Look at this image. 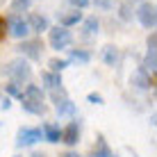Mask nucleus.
<instances>
[{
  "mask_svg": "<svg viewBox=\"0 0 157 157\" xmlns=\"http://www.w3.org/2000/svg\"><path fill=\"white\" fill-rule=\"evenodd\" d=\"M91 5H94L96 9H100V12H109V9L114 7V0H91Z\"/></svg>",
  "mask_w": 157,
  "mask_h": 157,
  "instance_id": "obj_23",
  "label": "nucleus"
},
{
  "mask_svg": "<svg viewBox=\"0 0 157 157\" xmlns=\"http://www.w3.org/2000/svg\"><path fill=\"white\" fill-rule=\"evenodd\" d=\"M16 50H18V55L23 59L36 62V59H41V55H43V43H41V39H23L16 46Z\"/></svg>",
  "mask_w": 157,
  "mask_h": 157,
  "instance_id": "obj_7",
  "label": "nucleus"
},
{
  "mask_svg": "<svg viewBox=\"0 0 157 157\" xmlns=\"http://www.w3.org/2000/svg\"><path fill=\"white\" fill-rule=\"evenodd\" d=\"M82 12L80 9H68V12H64L62 16H59V25L62 28H73V25H78V23H82Z\"/></svg>",
  "mask_w": 157,
  "mask_h": 157,
  "instance_id": "obj_13",
  "label": "nucleus"
},
{
  "mask_svg": "<svg viewBox=\"0 0 157 157\" xmlns=\"http://www.w3.org/2000/svg\"><path fill=\"white\" fill-rule=\"evenodd\" d=\"M48 43H50L52 50L62 52V50H68L73 43V34L68 28H62V25H55V28H48Z\"/></svg>",
  "mask_w": 157,
  "mask_h": 157,
  "instance_id": "obj_3",
  "label": "nucleus"
},
{
  "mask_svg": "<svg viewBox=\"0 0 157 157\" xmlns=\"http://www.w3.org/2000/svg\"><path fill=\"white\" fill-rule=\"evenodd\" d=\"M21 107L28 114H43L46 112V105H43V89L39 84H25L23 91L18 96Z\"/></svg>",
  "mask_w": 157,
  "mask_h": 157,
  "instance_id": "obj_1",
  "label": "nucleus"
},
{
  "mask_svg": "<svg viewBox=\"0 0 157 157\" xmlns=\"http://www.w3.org/2000/svg\"><path fill=\"white\" fill-rule=\"evenodd\" d=\"M62 141L66 144V146H78L80 141V123L78 121H71L66 128H62Z\"/></svg>",
  "mask_w": 157,
  "mask_h": 157,
  "instance_id": "obj_11",
  "label": "nucleus"
},
{
  "mask_svg": "<svg viewBox=\"0 0 157 157\" xmlns=\"http://www.w3.org/2000/svg\"><path fill=\"white\" fill-rule=\"evenodd\" d=\"M2 73L9 78V82H16V84H23L25 82V84H28L30 78H32V66H30L28 59L16 57V59H12V62L2 68Z\"/></svg>",
  "mask_w": 157,
  "mask_h": 157,
  "instance_id": "obj_2",
  "label": "nucleus"
},
{
  "mask_svg": "<svg viewBox=\"0 0 157 157\" xmlns=\"http://www.w3.org/2000/svg\"><path fill=\"white\" fill-rule=\"evenodd\" d=\"M68 66V59H50V62H48V71H52V73H62L64 68Z\"/></svg>",
  "mask_w": 157,
  "mask_h": 157,
  "instance_id": "obj_22",
  "label": "nucleus"
},
{
  "mask_svg": "<svg viewBox=\"0 0 157 157\" xmlns=\"http://www.w3.org/2000/svg\"><path fill=\"white\" fill-rule=\"evenodd\" d=\"M34 2V0H12V14H23V12H28L30 9V5Z\"/></svg>",
  "mask_w": 157,
  "mask_h": 157,
  "instance_id": "obj_21",
  "label": "nucleus"
},
{
  "mask_svg": "<svg viewBox=\"0 0 157 157\" xmlns=\"http://www.w3.org/2000/svg\"><path fill=\"white\" fill-rule=\"evenodd\" d=\"M41 137L46 139L48 144H59L62 141V128H59L57 123H43Z\"/></svg>",
  "mask_w": 157,
  "mask_h": 157,
  "instance_id": "obj_12",
  "label": "nucleus"
},
{
  "mask_svg": "<svg viewBox=\"0 0 157 157\" xmlns=\"http://www.w3.org/2000/svg\"><path fill=\"white\" fill-rule=\"evenodd\" d=\"M50 98L52 102H55V109H57V114L59 116H75V102L68 98V94H66V89L64 86H57V89H50Z\"/></svg>",
  "mask_w": 157,
  "mask_h": 157,
  "instance_id": "obj_4",
  "label": "nucleus"
},
{
  "mask_svg": "<svg viewBox=\"0 0 157 157\" xmlns=\"http://www.w3.org/2000/svg\"><path fill=\"white\" fill-rule=\"evenodd\" d=\"M5 89H7V94H9V96H16V98H18L21 91H23V86L16 84V82H9V84H5Z\"/></svg>",
  "mask_w": 157,
  "mask_h": 157,
  "instance_id": "obj_24",
  "label": "nucleus"
},
{
  "mask_svg": "<svg viewBox=\"0 0 157 157\" xmlns=\"http://www.w3.org/2000/svg\"><path fill=\"white\" fill-rule=\"evenodd\" d=\"M128 2H130V5H132V7H134V5H139V2H144V0H128Z\"/></svg>",
  "mask_w": 157,
  "mask_h": 157,
  "instance_id": "obj_31",
  "label": "nucleus"
},
{
  "mask_svg": "<svg viewBox=\"0 0 157 157\" xmlns=\"http://www.w3.org/2000/svg\"><path fill=\"white\" fill-rule=\"evenodd\" d=\"M116 12H118V18H121L123 23H130V21H132V16H134V7L128 2V0H123V2L118 5Z\"/></svg>",
  "mask_w": 157,
  "mask_h": 157,
  "instance_id": "obj_20",
  "label": "nucleus"
},
{
  "mask_svg": "<svg viewBox=\"0 0 157 157\" xmlns=\"http://www.w3.org/2000/svg\"><path fill=\"white\" fill-rule=\"evenodd\" d=\"M130 84H132L134 89H139V91H146V89H150V86H155V80L148 71L137 68V71L132 73V78H130Z\"/></svg>",
  "mask_w": 157,
  "mask_h": 157,
  "instance_id": "obj_9",
  "label": "nucleus"
},
{
  "mask_svg": "<svg viewBox=\"0 0 157 157\" xmlns=\"http://www.w3.org/2000/svg\"><path fill=\"white\" fill-rule=\"evenodd\" d=\"M41 82L46 84L48 89H57V86H62V73L46 71V73H41Z\"/></svg>",
  "mask_w": 157,
  "mask_h": 157,
  "instance_id": "obj_18",
  "label": "nucleus"
},
{
  "mask_svg": "<svg viewBox=\"0 0 157 157\" xmlns=\"http://www.w3.org/2000/svg\"><path fill=\"white\" fill-rule=\"evenodd\" d=\"M68 62L89 64V62H91V52L84 50V48H68Z\"/></svg>",
  "mask_w": 157,
  "mask_h": 157,
  "instance_id": "obj_16",
  "label": "nucleus"
},
{
  "mask_svg": "<svg viewBox=\"0 0 157 157\" xmlns=\"http://www.w3.org/2000/svg\"><path fill=\"white\" fill-rule=\"evenodd\" d=\"M86 100L94 102V105H102V102H105V98H102L100 94H89V96H86Z\"/></svg>",
  "mask_w": 157,
  "mask_h": 157,
  "instance_id": "obj_26",
  "label": "nucleus"
},
{
  "mask_svg": "<svg viewBox=\"0 0 157 157\" xmlns=\"http://www.w3.org/2000/svg\"><path fill=\"white\" fill-rule=\"evenodd\" d=\"M82 28H84L86 36H96L98 30H100V21L96 16H86V18H82Z\"/></svg>",
  "mask_w": 157,
  "mask_h": 157,
  "instance_id": "obj_17",
  "label": "nucleus"
},
{
  "mask_svg": "<svg viewBox=\"0 0 157 157\" xmlns=\"http://www.w3.org/2000/svg\"><path fill=\"white\" fill-rule=\"evenodd\" d=\"M134 16H137V21L146 30H155V25H157V7H155V2H148V0L139 2L137 9H134Z\"/></svg>",
  "mask_w": 157,
  "mask_h": 157,
  "instance_id": "obj_6",
  "label": "nucleus"
},
{
  "mask_svg": "<svg viewBox=\"0 0 157 157\" xmlns=\"http://www.w3.org/2000/svg\"><path fill=\"white\" fill-rule=\"evenodd\" d=\"M59 157H82V155H78V153H73V150H66V153H62Z\"/></svg>",
  "mask_w": 157,
  "mask_h": 157,
  "instance_id": "obj_30",
  "label": "nucleus"
},
{
  "mask_svg": "<svg viewBox=\"0 0 157 157\" xmlns=\"http://www.w3.org/2000/svg\"><path fill=\"white\" fill-rule=\"evenodd\" d=\"M89 157H114V153H112V148L107 146V141H105V137H102V134H98L96 146H94V150H91Z\"/></svg>",
  "mask_w": 157,
  "mask_h": 157,
  "instance_id": "obj_14",
  "label": "nucleus"
},
{
  "mask_svg": "<svg viewBox=\"0 0 157 157\" xmlns=\"http://www.w3.org/2000/svg\"><path fill=\"white\" fill-rule=\"evenodd\" d=\"M36 141H41V128L23 125L16 132V146H18V148H30V146H34Z\"/></svg>",
  "mask_w": 157,
  "mask_h": 157,
  "instance_id": "obj_8",
  "label": "nucleus"
},
{
  "mask_svg": "<svg viewBox=\"0 0 157 157\" xmlns=\"http://www.w3.org/2000/svg\"><path fill=\"white\" fill-rule=\"evenodd\" d=\"M32 157H46V155H43V153H36V155H32Z\"/></svg>",
  "mask_w": 157,
  "mask_h": 157,
  "instance_id": "obj_32",
  "label": "nucleus"
},
{
  "mask_svg": "<svg viewBox=\"0 0 157 157\" xmlns=\"http://www.w3.org/2000/svg\"><path fill=\"white\" fill-rule=\"evenodd\" d=\"M5 28H7V34H12L14 39H18V41L28 39L32 34L28 21L23 18V14H9L7 18H5Z\"/></svg>",
  "mask_w": 157,
  "mask_h": 157,
  "instance_id": "obj_5",
  "label": "nucleus"
},
{
  "mask_svg": "<svg viewBox=\"0 0 157 157\" xmlns=\"http://www.w3.org/2000/svg\"><path fill=\"white\" fill-rule=\"evenodd\" d=\"M0 107H2V109H9V107H12V100H9L7 96H5V98H2V102H0Z\"/></svg>",
  "mask_w": 157,
  "mask_h": 157,
  "instance_id": "obj_29",
  "label": "nucleus"
},
{
  "mask_svg": "<svg viewBox=\"0 0 157 157\" xmlns=\"http://www.w3.org/2000/svg\"><path fill=\"white\" fill-rule=\"evenodd\" d=\"M5 32H7V28H5V18H2V16H0V41H2Z\"/></svg>",
  "mask_w": 157,
  "mask_h": 157,
  "instance_id": "obj_28",
  "label": "nucleus"
},
{
  "mask_svg": "<svg viewBox=\"0 0 157 157\" xmlns=\"http://www.w3.org/2000/svg\"><path fill=\"white\" fill-rule=\"evenodd\" d=\"M141 68H144V71H148L150 75H155V71H157V52L155 50H146Z\"/></svg>",
  "mask_w": 157,
  "mask_h": 157,
  "instance_id": "obj_19",
  "label": "nucleus"
},
{
  "mask_svg": "<svg viewBox=\"0 0 157 157\" xmlns=\"http://www.w3.org/2000/svg\"><path fill=\"white\" fill-rule=\"evenodd\" d=\"M118 59H121V52H118L116 46H112V43H109V46L102 48V62H105L107 66H116Z\"/></svg>",
  "mask_w": 157,
  "mask_h": 157,
  "instance_id": "obj_15",
  "label": "nucleus"
},
{
  "mask_svg": "<svg viewBox=\"0 0 157 157\" xmlns=\"http://www.w3.org/2000/svg\"><path fill=\"white\" fill-rule=\"evenodd\" d=\"M28 25H30V32H34V34H43V32H48V28H50V23H48V16L43 14H30L28 18Z\"/></svg>",
  "mask_w": 157,
  "mask_h": 157,
  "instance_id": "obj_10",
  "label": "nucleus"
},
{
  "mask_svg": "<svg viewBox=\"0 0 157 157\" xmlns=\"http://www.w3.org/2000/svg\"><path fill=\"white\" fill-rule=\"evenodd\" d=\"M68 2H71L73 9H80V12H82V9H86L91 5V0H68Z\"/></svg>",
  "mask_w": 157,
  "mask_h": 157,
  "instance_id": "obj_25",
  "label": "nucleus"
},
{
  "mask_svg": "<svg viewBox=\"0 0 157 157\" xmlns=\"http://www.w3.org/2000/svg\"><path fill=\"white\" fill-rule=\"evenodd\" d=\"M148 50L157 52V34H155V32H150V36H148Z\"/></svg>",
  "mask_w": 157,
  "mask_h": 157,
  "instance_id": "obj_27",
  "label": "nucleus"
}]
</instances>
